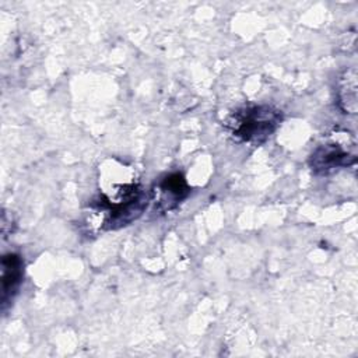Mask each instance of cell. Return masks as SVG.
<instances>
[{
  "instance_id": "cell-2",
  "label": "cell",
  "mask_w": 358,
  "mask_h": 358,
  "mask_svg": "<svg viewBox=\"0 0 358 358\" xmlns=\"http://www.w3.org/2000/svg\"><path fill=\"white\" fill-rule=\"evenodd\" d=\"M282 120V112L270 105H246L234 110L225 120V127L239 141L260 145L275 131Z\"/></svg>"
},
{
  "instance_id": "cell-1",
  "label": "cell",
  "mask_w": 358,
  "mask_h": 358,
  "mask_svg": "<svg viewBox=\"0 0 358 358\" xmlns=\"http://www.w3.org/2000/svg\"><path fill=\"white\" fill-rule=\"evenodd\" d=\"M99 206L105 211L101 228L115 229L138 218L147 206V196L141 192L131 166L117 159H108L99 169Z\"/></svg>"
},
{
  "instance_id": "cell-3",
  "label": "cell",
  "mask_w": 358,
  "mask_h": 358,
  "mask_svg": "<svg viewBox=\"0 0 358 358\" xmlns=\"http://www.w3.org/2000/svg\"><path fill=\"white\" fill-rule=\"evenodd\" d=\"M347 133H336L319 144L309 157V166L315 173L327 175L355 162V145L348 144Z\"/></svg>"
},
{
  "instance_id": "cell-4",
  "label": "cell",
  "mask_w": 358,
  "mask_h": 358,
  "mask_svg": "<svg viewBox=\"0 0 358 358\" xmlns=\"http://www.w3.org/2000/svg\"><path fill=\"white\" fill-rule=\"evenodd\" d=\"M190 187L180 173H171L162 178L151 190L150 201L157 213H169L175 210L182 200L187 197Z\"/></svg>"
},
{
  "instance_id": "cell-5",
  "label": "cell",
  "mask_w": 358,
  "mask_h": 358,
  "mask_svg": "<svg viewBox=\"0 0 358 358\" xmlns=\"http://www.w3.org/2000/svg\"><path fill=\"white\" fill-rule=\"evenodd\" d=\"M24 277V262L17 253H7L1 257V310L14 299Z\"/></svg>"
},
{
  "instance_id": "cell-6",
  "label": "cell",
  "mask_w": 358,
  "mask_h": 358,
  "mask_svg": "<svg viewBox=\"0 0 358 358\" xmlns=\"http://www.w3.org/2000/svg\"><path fill=\"white\" fill-rule=\"evenodd\" d=\"M337 102L344 113H357V71L344 70L337 80Z\"/></svg>"
}]
</instances>
